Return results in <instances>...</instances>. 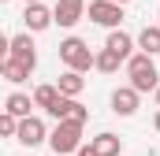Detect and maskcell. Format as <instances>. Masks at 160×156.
I'll use <instances>...</instances> for the list:
<instances>
[{
  "instance_id": "cell-1",
  "label": "cell",
  "mask_w": 160,
  "mask_h": 156,
  "mask_svg": "<svg viewBox=\"0 0 160 156\" xmlns=\"http://www.w3.org/2000/svg\"><path fill=\"white\" fill-rule=\"evenodd\" d=\"M127 78H130V89L138 97L149 93V89H157L160 85V71H157V63H153V56H145V52L130 56L127 60Z\"/></svg>"
},
{
  "instance_id": "cell-2",
  "label": "cell",
  "mask_w": 160,
  "mask_h": 156,
  "mask_svg": "<svg viewBox=\"0 0 160 156\" xmlns=\"http://www.w3.org/2000/svg\"><path fill=\"white\" fill-rule=\"evenodd\" d=\"M60 60L67 63V71H89L93 67V52H89V45L82 37H67V41H60Z\"/></svg>"
},
{
  "instance_id": "cell-3",
  "label": "cell",
  "mask_w": 160,
  "mask_h": 156,
  "mask_svg": "<svg viewBox=\"0 0 160 156\" xmlns=\"http://www.w3.org/2000/svg\"><path fill=\"white\" fill-rule=\"evenodd\" d=\"M48 145H52V153H56V156L78 153V145H82V126H78V123H56V130L48 134Z\"/></svg>"
},
{
  "instance_id": "cell-4",
  "label": "cell",
  "mask_w": 160,
  "mask_h": 156,
  "mask_svg": "<svg viewBox=\"0 0 160 156\" xmlns=\"http://www.w3.org/2000/svg\"><path fill=\"white\" fill-rule=\"evenodd\" d=\"M48 115L56 119V123H78V126H86L89 108H86V104H78V100H71V97H60V100L48 108Z\"/></svg>"
},
{
  "instance_id": "cell-5",
  "label": "cell",
  "mask_w": 160,
  "mask_h": 156,
  "mask_svg": "<svg viewBox=\"0 0 160 156\" xmlns=\"http://www.w3.org/2000/svg\"><path fill=\"white\" fill-rule=\"evenodd\" d=\"M86 11H89V19L97 26H108V30H119V22H123V7L112 4V0H89Z\"/></svg>"
},
{
  "instance_id": "cell-6",
  "label": "cell",
  "mask_w": 160,
  "mask_h": 156,
  "mask_svg": "<svg viewBox=\"0 0 160 156\" xmlns=\"http://www.w3.org/2000/svg\"><path fill=\"white\" fill-rule=\"evenodd\" d=\"M15 141H19V145H26V149H34V145H41V141H48V130H45V123H41L38 115H30V119H19Z\"/></svg>"
},
{
  "instance_id": "cell-7",
  "label": "cell",
  "mask_w": 160,
  "mask_h": 156,
  "mask_svg": "<svg viewBox=\"0 0 160 156\" xmlns=\"http://www.w3.org/2000/svg\"><path fill=\"white\" fill-rule=\"evenodd\" d=\"M8 60H15V63H22V67H38V48H34V37L30 34H19V37H11V48H8Z\"/></svg>"
},
{
  "instance_id": "cell-8",
  "label": "cell",
  "mask_w": 160,
  "mask_h": 156,
  "mask_svg": "<svg viewBox=\"0 0 160 156\" xmlns=\"http://www.w3.org/2000/svg\"><path fill=\"white\" fill-rule=\"evenodd\" d=\"M82 15H86V0H56V7H52V22H60V26H75Z\"/></svg>"
},
{
  "instance_id": "cell-9",
  "label": "cell",
  "mask_w": 160,
  "mask_h": 156,
  "mask_svg": "<svg viewBox=\"0 0 160 156\" xmlns=\"http://www.w3.org/2000/svg\"><path fill=\"white\" fill-rule=\"evenodd\" d=\"M22 22H26V34H41V30L52 26V11H48L45 4H30V7L22 11Z\"/></svg>"
},
{
  "instance_id": "cell-10",
  "label": "cell",
  "mask_w": 160,
  "mask_h": 156,
  "mask_svg": "<svg viewBox=\"0 0 160 156\" xmlns=\"http://www.w3.org/2000/svg\"><path fill=\"white\" fill-rule=\"evenodd\" d=\"M104 48H108V52H116L123 63H127V60L134 56V52H130V48H134V37H130L127 30H108V37H104Z\"/></svg>"
},
{
  "instance_id": "cell-11",
  "label": "cell",
  "mask_w": 160,
  "mask_h": 156,
  "mask_svg": "<svg viewBox=\"0 0 160 156\" xmlns=\"http://www.w3.org/2000/svg\"><path fill=\"white\" fill-rule=\"evenodd\" d=\"M112 112H116V115H123V119L138 112V93H134L130 85H119V89L112 93Z\"/></svg>"
},
{
  "instance_id": "cell-12",
  "label": "cell",
  "mask_w": 160,
  "mask_h": 156,
  "mask_svg": "<svg viewBox=\"0 0 160 156\" xmlns=\"http://www.w3.org/2000/svg\"><path fill=\"white\" fill-rule=\"evenodd\" d=\"M82 89H86V78H82L78 71H63L60 82H56V93H60V97H71V100H78Z\"/></svg>"
},
{
  "instance_id": "cell-13",
  "label": "cell",
  "mask_w": 160,
  "mask_h": 156,
  "mask_svg": "<svg viewBox=\"0 0 160 156\" xmlns=\"http://www.w3.org/2000/svg\"><path fill=\"white\" fill-rule=\"evenodd\" d=\"M30 108H34V97H26V93H11L4 100V112L15 119H30Z\"/></svg>"
},
{
  "instance_id": "cell-14",
  "label": "cell",
  "mask_w": 160,
  "mask_h": 156,
  "mask_svg": "<svg viewBox=\"0 0 160 156\" xmlns=\"http://www.w3.org/2000/svg\"><path fill=\"white\" fill-rule=\"evenodd\" d=\"M119 138H116V134H108V130H104V134H97V138H93V141H89V149H93V153L97 156H119Z\"/></svg>"
},
{
  "instance_id": "cell-15",
  "label": "cell",
  "mask_w": 160,
  "mask_h": 156,
  "mask_svg": "<svg viewBox=\"0 0 160 156\" xmlns=\"http://www.w3.org/2000/svg\"><path fill=\"white\" fill-rule=\"evenodd\" d=\"M138 48H142L145 56H157L160 52V26H145V30L138 34Z\"/></svg>"
},
{
  "instance_id": "cell-16",
  "label": "cell",
  "mask_w": 160,
  "mask_h": 156,
  "mask_svg": "<svg viewBox=\"0 0 160 156\" xmlns=\"http://www.w3.org/2000/svg\"><path fill=\"white\" fill-rule=\"evenodd\" d=\"M119 56H116V52H108V48H101V52H93V67H97V71H101V75H116V71H119Z\"/></svg>"
},
{
  "instance_id": "cell-17",
  "label": "cell",
  "mask_w": 160,
  "mask_h": 156,
  "mask_svg": "<svg viewBox=\"0 0 160 156\" xmlns=\"http://www.w3.org/2000/svg\"><path fill=\"white\" fill-rule=\"evenodd\" d=\"M0 78H8V82L19 85V82L30 78V67H22V63H15V60H4V63H0Z\"/></svg>"
},
{
  "instance_id": "cell-18",
  "label": "cell",
  "mask_w": 160,
  "mask_h": 156,
  "mask_svg": "<svg viewBox=\"0 0 160 156\" xmlns=\"http://www.w3.org/2000/svg\"><path fill=\"white\" fill-rule=\"evenodd\" d=\"M56 100H60L56 85H38V89H34V108H45V112H48Z\"/></svg>"
},
{
  "instance_id": "cell-19",
  "label": "cell",
  "mask_w": 160,
  "mask_h": 156,
  "mask_svg": "<svg viewBox=\"0 0 160 156\" xmlns=\"http://www.w3.org/2000/svg\"><path fill=\"white\" fill-rule=\"evenodd\" d=\"M15 130H19V119L0 112V138H15Z\"/></svg>"
},
{
  "instance_id": "cell-20",
  "label": "cell",
  "mask_w": 160,
  "mask_h": 156,
  "mask_svg": "<svg viewBox=\"0 0 160 156\" xmlns=\"http://www.w3.org/2000/svg\"><path fill=\"white\" fill-rule=\"evenodd\" d=\"M8 48H11V37H8V34H0V63L8 60Z\"/></svg>"
},
{
  "instance_id": "cell-21",
  "label": "cell",
  "mask_w": 160,
  "mask_h": 156,
  "mask_svg": "<svg viewBox=\"0 0 160 156\" xmlns=\"http://www.w3.org/2000/svg\"><path fill=\"white\" fill-rule=\"evenodd\" d=\"M75 156H97V153H93L89 145H78V153H75Z\"/></svg>"
},
{
  "instance_id": "cell-22",
  "label": "cell",
  "mask_w": 160,
  "mask_h": 156,
  "mask_svg": "<svg viewBox=\"0 0 160 156\" xmlns=\"http://www.w3.org/2000/svg\"><path fill=\"white\" fill-rule=\"evenodd\" d=\"M153 126H157V130H160V108H157V119H153Z\"/></svg>"
},
{
  "instance_id": "cell-23",
  "label": "cell",
  "mask_w": 160,
  "mask_h": 156,
  "mask_svg": "<svg viewBox=\"0 0 160 156\" xmlns=\"http://www.w3.org/2000/svg\"><path fill=\"white\" fill-rule=\"evenodd\" d=\"M153 93H157V108H160V85H157V89H153Z\"/></svg>"
},
{
  "instance_id": "cell-24",
  "label": "cell",
  "mask_w": 160,
  "mask_h": 156,
  "mask_svg": "<svg viewBox=\"0 0 160 156\" xmlns=\"http://www.w3.org/2000/svg\"><path fill=\"white\" fill-rule=\"evenodd\" d=\"M112 4H119V7H123V4H130V0H112Z\"/></svg>"
},
{
  "instance_id": "cell-25",
  "label": "cell",
  "mask_w": 160,
  "mask_h": 156,
  "mask_svg": "<svg viewBox=\"0 0 160 156\" xmlns=\"http://www.w3.org/2000/svg\"><path fill=\"white\" fill-rule=\"evenodd\" d=\"M30 4H41V0H26V7H30Z\"/></svg>"
},
{
  "instance_id": "cell-26",
  "label": "cell",
  "mask_w": 160,
  "mask_h": 156,
  "mask_svg": "<svg viewBox=\"0 0 160 156\" xmlns=\"http://www.w3.org/2000/svg\"><path fill=\"white\" fill-rule=\"evenodd\" d=\"M0 4H4V0H0Z\"/></svg>"
}]
</instances>
